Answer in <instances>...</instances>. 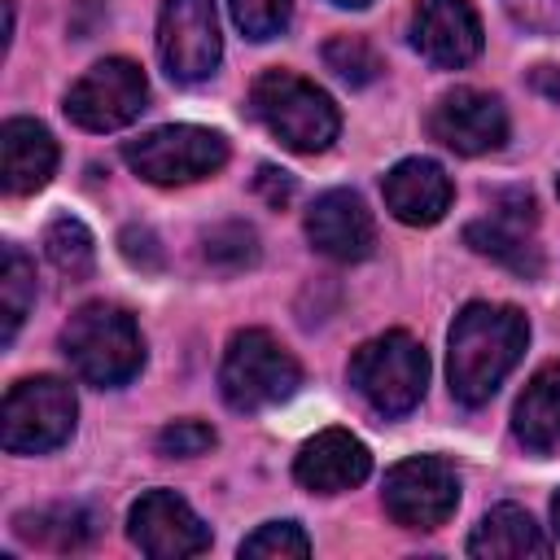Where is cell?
Instances as JSON below:
<instances>
[{
    "label": "cell",
    "instance_id": "6da1fadb",
    "mask_svg": "<svg viewBox=\"0 0 560 560\" xmlns=\"http://www.w3.org/2000/svg\"><path fill=\"white\" fill-rule=\"evenodd\" d=\"M525 341H529V319L516 306L468 302L451 324V350H446V376L455 402L464 407L490 402L503 376L525 354Z\"/></svg>",
    "mask_w": 560,
    "mask_h": 560
},
{
    "label": "cell",
    "instance_id": "7a4b0ae2",
    "mask_svg": "<svg viewBox=\"0 0 560 560\" xmlns=\"http://www.w3.org/2000/svg\"><path fill=\"white\" fill-rule=\"evenodd\" d=\"M249 114L293 153H324L341 131L332 96L293 70L258 74L249 88Z\"/></svg>",
    "mask_w": 560,
    "mask_h": 560
},
{
    "label": "cell",
    "instance_id": "3957f363",
    "mask_svg": "<svg viewBox=\"0 0 560 560\" xmlns=\"http://www.w3.org/2000/svg\"><path fill=\"white\" fill-rule=\"evenodd\" d=\"M61 350L70 368L96 389L127 385L144 363V337L136 319L114 302L79 306L61 328Z\"/></svg>",
    "mask_w": 560,
    "mask_h": 560
},
{
    "label": "cell",
    "instance_id": "277c9868",
    "mask_svg": "<svg viewBox=\"0 0 560 560\" xmlns=\"http://www.w3.org/2000/svg\"><path fill=\"white\" fill-rule=\"evenodd\" d=\"M302 385L298 359L267 332V328H241L219 363V389L232 411H267L284 398H293Z\"/></svg>",
    "mask_w": 560,
    "mask_h": 560
},
{
    "label": "cell",
    "instance_id": "5b68a950",
    "mask_svg": "<svg viewBox=\"0 0 560 560\" xmlns=\"http://www.w3.org/2000/svg\"><path fill=\"white\" fill-rule=\"evenodd\" d=\"M350 385L363 394V402L381 416H407L429 385V354L424 346L394 328L372 341H363L350 354Z\"/></svg>",
    "mask_w": 560,
    "mask_h": 560
},
{
    "label": "cell",
    "instance_id": "8992f818",
    "mask_svg": "<svg viewBox=\"0 0 560 560\" xmlns=\"http://www.w3.org/2000/svg\"><path fill=\"white\" fill-rule=\"evenodd\" d=\"M74 416H79V402L61 376H26L4 394L0 442L9 455L57 451L74 433Z\"/></svg>",
    "mask_w": 560,
    "mask_h": 560
},
{
    "label": "cell",
    "instance_id": "52a82bcc",
    "mask_svg": "<svg viewBox=\"0 0 560 560\" xmlns=\"http://www.w3.org/2000/svg\"><path fill=\"white\" fill-rule=\"evenodd\" d=\"M122 162L162 188L175 184H197L214 171H223L228 162V140L210 127H192V122H175V127H153L140 140L122 144Z\"/></svg>",
    "mask_w": 560,
    "mask_h": 560
},
{
    "label": "cell",
    "instance_id": "ba28073f",
    "mask_svg": "<svg viewBox=\"0 0 560 560\" xmlns=\"http://www.w3.org/2000/svg\"><path fill=\"white\" fill-rule=\"evenodd\" d=\"M149 101V79L127 57H105L83 70L66 92V118L83 131H118L140 118Z\"/></svg>",
    "mask_w": 560,
    "mask_h": 560
},
{
    "label": "cell",
    "instance_id": "9c48e42d",
    "mask_svg": "<svg viewBox=\"0 0 560 560\" xmlns=\"http://www.w3.org/2000/svg\"><path fill=\"white\" fill-rule=\"evenodd\" d=\"M385 512L402 529H438L459 508V477L442 455H411L385 472Z\"/></svg>",
    "mask_w": 560,
    "mask_h": 560
},
{
    "label": "cell",
    "instance_id": "30bf717a",
    "mask_svg": "<svg viewBox=\"0 0 560 560\" xmlns=\"http://www.w3.org/2000/svg\"><path fill=\"white\" fill-rule=\"evenodd\" d=\"M158 57L175 83H201L219 70L223 39L214 0H162Z\"/></svg>",
    "mask_w": 560,
    "mask_h": 560
},
{
    "label": "cell",
    "instance_id": "8fae6325",
    "mask_svg": "<svg viewBox=\"0 0 560 560\" xmlns=\"http://www.w3.org/2000/svg\"><path fill=\"white\" fill-rule=\"evenodd\" d=\"M127 534L153 560H184L210 551V525L175 490H144L127 512Z\"/></svg>",
    "mask_w": 560,
    "mask_h": 560
},
{
    "label": "cell",
    "instance_id": "7c38bea8",
    "mask_svg": "<svg viewBox=\"0 0 560 560\" xmlns=\"http://www.w3.org/2000/svg\"><path fill=\"white\" fill-rule=\"evenodd\" d=\"M429 131L451 153L481 158V153L503 149V140H508V109H503L499 96H490L481 88H455V92L438 96V105L429 114Z\"/></svg>",
    "mask_w": 560,
    "mask_h": 560
},
{
    "label": "cell",
    "instance_id": "4fadbf2b",
    "mask_svg": "<svg viewBox=\"0 0 560 560\" xmlns=\"http://www.w3.org/2000/svg\"><path fill=\"white\" fill-rule=\"evenodd\" d=\"M411 44H416V52L424 61H433L442 70L468 66L486 44L472 0H416Z\"/></svg>",
    "mask_w": 560,
    "mask_h": 560
},
{
    "label": "cell",
    "instance_id": "5bb4252c",
    "mask_svg": "<svg viewBox=\"0 0 560 560\" xmlns=\"http://www.w3.org/2000/svg\"><path fill=\"white\" fill-rule=\"evenodd\" d=\"M306 241L337 262H359L372 254L376 245V223L372 210L363 206L359 192L350 188H328L315 197V206L306 210Z\"/></svg>",
    "mask_w": 560,
    "mask_h": 560
},
{
    "label": "cell",
    "instance_id": "9a60e30c",
    "mask_svg": "<svg viewBox=\"0 0 560 560\" xmlns=\"http://www.w3.org/2000/svg\"><path fill=\"white\" fill-rule=\"evenodd\" d=\"M372 472V451L350 433V429H324L315 433L298 459H293V477L315 490V494H341L354 490L359 481H368Z\"/></svg>",
    "mask_w": 560,
    "mask_h": 560
},
{
    "label": "cell",
    "instance_id": "2e32d148",
    "mask_svg": "<svg viewBox=\"0 0 560 560\" xmlns=\"http://www.w3.org/2000/svg\"><path fill=\"white\" fill-rule=\"evenodd\" d=\"M381 192H385L389 214L398 223H407V228H433L451 210V197H455L451 175L433 158H402V162H394L385 184H381Z\"/></svg>",
    "mask_w": 560,
    "mask_h": 560
},
{
    "label": "cell",
    "instance_id": "e0dca14e",
    "mask_svg": "<svg viewBox=\"0 0 560 560\" xmlns=\"http://www.w3.org/2000/svg\"><path fill=\"white\" fill-rule=\"evenodd\" d=\"M57 171V140L35 118H9L0 127V179L4 192L26 197L39 192Z\"/></svg>",
    "mask_w": 560,
    "mask_h": 560
},
{
    "label": "cell",
    "instance_id": "ac0fdd59",
    "mask_svg": "<svg viewBox=\"0 0 560 560\" xmlns=\"http://www.w3.org/2000/svg\"><path fill=\"white\" fill-rule=\"evenodd\" d=\"M468 556L477 560H525V556H551V538L542 534V525L516 508V503H499L481 516V525L468 538Z\"/></svg>",
    "mask_w": 560,
    "mask_h": 560
},
{
    "label": "cell",
    "instance_id": "d6986e66",
    "mask_svg": "<svg viewBox=\"0 0 560 560\" xmlns=\"http://www.w3.org/2000/svg\"><path fill=\"white\" fill-rule=\"evenodd\" d=\"M512 433L538 455L560 446V359L542 363L529 376V385L521 389V398L512 407Z\"/></svg>",
    "mask_w": 560,
    "mask_h": 560
},
{
    "label": "cell",
    "instance_id": "ffe728a7",
    "mask_svg": "<svg viewBox=\"0 0 560 560\" xmlns=\"http://www.w3.org/2000/svg\"><path fill=\"white\" fill-rule=\"evenodd\" d=\"M525 228H529V223H516V219H508V214H490V219H481V223H468V228H464V241H468L477 254L503 262V267L516 271V276H538V271H542V258H538V245L525 236Z\"/></svg>",
    "mask_w": 560,
    "mask_h": 560
},
{
    "label": "cell",
    "instance_id": "44dd1931",
    "mask_svg": "<svg viewBox=\"0 0 560 560\" xmlns=\"http://www.w3.org/2000/svg\"><path fill=\"white\" fill-rule=\"evenodd\" d=\"M18 538L48 547V551H74L96 534V516L83 503H52V508H35L22 512L18 521Z\"/></svg>",
    "mask_w": 560,
    "mask_h": 560
},
{
    "label": "cell",
    "instance_id": "7402d4cb",
    "mask_svg": "<svg viewBox=\"0 0 560 560\" xmlns=\"http://www.w3.org/2000/svg\"><path fill=\"white\" fill-rule=\"evenodd\" d=\"M44 254H48V262H52L61 276H70V280H88L92 267H96V241H92L88 223L74 219V214H57V219L44 228Z\"/></svg>",
    "mask_w": 560,
    "mask_h": 560
},
{
    "label": "cell",
    "instance_id": "603a6c76",
    "mask_svg": "<svg viewBox=\"0 0 560 560\" xmlns=\"http://www.w3.org/2000/svg\"><path fill=\"white\" fill-rule=\"evenodd\" d=\"M31 302H35V267L18 245H4V267H0V315H4L0 341L4 346L18 337Z\"/></svg>",
    "mask_w": 560,
    "mask_h": 560
},
{
    "label": "cell",
    "instance_id": "cb8c5ba5",
    "mask_svg": "<svg viewBox=\"0 0 560 560\" xmlns=\"http://www.w3.org/2000/svg\"><path fill=\"white\" fill-rule=\"evenodd\" d=\"M201 258L223 271V276H236V271H249L258 262V232L241 219H228V223H214L206 236H201Z\"/></svg>",
    "mask_w": 560,
    "mask_h": 560
},
{
    "label": "cell",
    "instance_id": "d4e9b609",
    "mask_svg": "<svg viewBox=\"0 0 560 560\" xmlns=\"http://www.w3.org/2000/svg\"><path fill=\"white\" fill-rule=\"evenodd\" d=\"M324 66L337 74V79H346L350 88H368V83H376L381 79V52L363 39V35H332L328 44H324Z\"/></svg>",
    "mask_w": 560,
    "mask_h": 560
},
{
    "label": "cell",
    "instance_id": "484cf974",
    "mask_svg": "<svg viewBox=\"0 0 560 560\" xmlns=\"http://www.w3.org/2000/svg\"><path fill=\"white\" fill-rule=\"evenodd\" d=\"M241 556H249V560H302V556H311V538L298 521H267L249 538H241Z\"/></svg>",
    "mask_w": 560,
    "mask_h": 560
},
{
    "label": "cell",
    "instance_id": "4316f807",
    "mask_svg": "<svg viewBox=\"0 0 560 560\" xmlns=\"http://www.w3.org/2000/svg\"><path fill=\"white\" fill-rule=\"evenodd\" d=\"M232 22L245 31V39H271L289 26L293 0H228Z\"/></svg>",
    "mask_w": 560,
    "mask_h": 560
},
{
    "label": "cell",
    "instance_id": "83f0119b",
    "mask_svg": "<svg viewBox=\"0 0 560 560\" xmlns=\"http://www.w3.org/2000/svg\"><path fill=\"white\" fill-rule=\"evenodd\" d=\"M214 429L206 420H171L162 433H158V451L166 459H192V455H206L214 446Z\"/></svg>",
    "mask_w": 560,
    "mask_h": 560
},
{
    "label": "cell",
    "instance_id": "f1b7e54d",
    "mask_svg": "<svg viewBox=\"0 0 560 560\" xmlns=\"http://www.w3.org/2000/svg\"><path fill=\"white\" fill-rule=\"evenodd\" d=\"M118 249H122V258L131 262V267H140V271H162V245H158V236H153V228H144V223H131V228H122V236H118Z\"/></svg>",
    "mask_w": 560,
    "mask_h": 560
},
{
    "label": "cell",
    "instance_id": "f546056e",
    "mask_svg": "<svg viewBox=\"0 0 560 560\" xmlns=\"http://www.w3.org/2000/svg\"><path fill=\"white\" fill-rule=\"evenodd\" d=\"M254 188L267 197V206H289V197H293V179L284 175V171H276V166H258V179H254Z\"/></svg>",
    "mask_w": 560,
    "mask_h": 560
},
{
    "label": "cell",
    "instance_id": "4dcf8cb0",
    "mask_svg": "<svg viewBox=\"0 0 560 560\" xmlns=\"http://www.w3.org/2000/svg\"><path fill=\"white\" fill-rule=\"evenodd\" d=\"M529 83H534V92H542L547 101L560 105V66H538V70L529 74Z\"/></svg>",
    "mask_w": 560,
    "mask_h": 560
},
{
    "label": "cell",
    "instance_id": "1f68e13d",
    "mask_svg": "<svg viewBox=\"0 0 560 560\" xmlns=\"http://www.w3.org/2000/svg\"><path fill=\"white\" fill-rule=\"evenodd\" d=\"M551 525H556V534H560V490H556V499H551Z\"/></svg>",
    "mask_w": 560,
    "mask_h": 560
},
{
    "label": "cell",
    "instance_id": "d6a6232c",
    "mask_svg": "<svg viewBox=\"0 0 560 560\" xmlns=\"http://www.w3.org/2000/svg\"><path fill=\"white\" fill-rule=\"evenodd\" d=\"M332 4H341V9H368L372 0H332Z\"/></svg>",
    "mask_w": 560,
    "mask_h": 560
},
{
    "label": "cell",
    "instance_id": "836d02e7",
    "mask_svg": "<svg viewBox=\"0 0 560 560\" xmlns=\"http://www.w3.org/2000/svg\"><path fill=\"white\" fill-rule=\"evenodd\" d=\"M556 192H560V179H556Z\"/></svg>",
    "mask_w": 560,
    "mask_h": 560
}]
</instances>
